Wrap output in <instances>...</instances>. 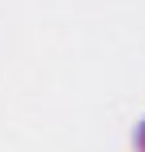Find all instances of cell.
Wrapping results in <instances>:
<instances>
[{
  "label": "cell",
  "mask_w": 145,
  "mask_h": 152,
  "mask_svg": "<svg viewBox=\"0 0 145 152\" xmlns=\"http://www.w3.org/2000/svg\"><path fill=\"white\" fill-rule=\"evenodd\" d=\"M135 152H145V118H142V124L135 132Z\"/></svg>",
  "instance_id": "cell-1"
}]
</instances>
